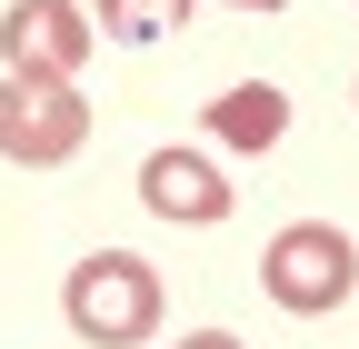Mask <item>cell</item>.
Instances as JSON below:
<instances>
[{
	"label": "cell",
	"mask_w": 359,
	"mask_h": 349,
	"mask_svg": "<svg viewBox=\"0 0 359 349\" xmlns=\"http://www.w3.org/2000/svg\"><path fill=\"white\" fill-rule=\"evenodd\" d=\"M60 310H70V329L90 349H140L160 329V270L140 249H90L70 270V289H60Z\"/></svg>",
	"instance_id": "obj_1"
},
{
	"label": "cell",
	"mask_w": 359,
	"mask_h": 349,
	"mask_svg": "<svg viewBox=\"0 0 359 349\" xmlns=\"http://www.w3.org/2000/svg\"><path fill=\"white\" fill-rule=\"evenodd\" d=\"M259 289L280 299L290 320H330L339 299L359 289V249H349V230H330V220H290L280 240L259 249Z\"/></svg>",
	"instance_id": "obj_2"
},
{
	"label": "cell",
	"mask_w": 359,
	"mask_h": 349,
	"mask_svg": "<svg viewBox=\"0 0 359 349\" xmlns=\"http://www.w3.org/2000/svg\"><path fill=\"white\" fill-rule=\"evenodd\" d=\"M80 140H90V100L70 90V80H20V70H0V160L60 170Z\"/></svg>",
	"instance_id": "obj_3"
},
{
	"label": "cell",
	"mask_w": 359,
	"mask_h": 349,
	"mask_svg": "<svg viewBox=\"0 0 359 349\" xmlns=\"http://www.w3.org/2000/svg\"><path fill=\"white\" fill-rule=\"evenodd\" d=\"M90 11L80 0H11L0 11V70H20V80H80L90 60Z\"/></svg>",
	"instance_id": "obj_4"
},
{
	"label": "cell",
	"mask_w": 359,
	"mask_h": 349,
	"mask_svg": "<svg viewBox=\"0 0 359 349\" xmlns=\"http://www.w3.org/2000/svg\"><path fill=\"white\" fill-rule=\"evenodd\" d=\"M140 200L160 220H180V230H219L230 220V180H219L200 150H150L140 160Z\"/></svg>",
	"instance_id": "obj_5"
},
{
	"label": "cell",
	"mask_w": 359,
	"mask_h": 349,
	"mask_svg": "<svg viewBox=\"0 0 359 349\" xmlns=\"http://www.w3.org/2000/svg\"><path fill=\"white\" fill-rule=\"evenodd\" d=\"M280 130H290V100L269 80H240L210 100V140H230V150H280Z\"/></svg>",
	"instance_id": "obj_6"
},
{
	"label": "cell",
	"mask_w": 359,
	"mask_h": 349,
	"mask_svg": "<svg viewBox=\"0 0 359 349\" xmlns=\"http://www.w3.org/2000/svg\"><path fill=\"white\" fill-rule=\"evenodd\" d=\"M190 11H200V0H90V20H100L110 40H170Z\"/></svg>",
	"instance_id": "obj_7"
},
{
	"label": "cell",
	"mask_w": 359,
	"mask_h": 349,
	"mask_svg": "<svg viewBox=\"0 0 359 349\" xmlns=\"http://www.w3.org/2000/svg\"><path fill=\"white\" fill-rule=\"evenodd\" d=\"M180 349H240L230 329H190V339H180Z\"/></svg>",
	"instance_id": "obj_8"
},
{
	"label": "cell",
	"mask_w": 359,
	"mask_h": 349,
	"mask_svg": "<svg viewBox=\"0 0 359 349\" xmlns=\"http://www.w3.org/2000/svg\"><path fill=\"white\" fill-rule=\"evenodd\" d=\"M230 11H280V0H230Z\"/></svg>",
	"instance_id": "obj_9"
}]
</instances>
